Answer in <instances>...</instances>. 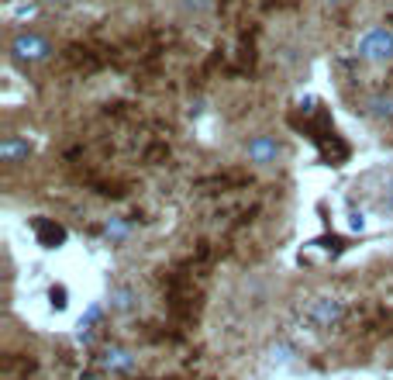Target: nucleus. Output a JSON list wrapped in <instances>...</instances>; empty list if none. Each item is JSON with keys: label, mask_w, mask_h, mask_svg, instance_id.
<instances>
[{"label": "nucleus", "mask_w": 393, "mask_h": 380, "mask_svg": "<svg viewBox=\"0 0 393 380\" xmlns=\"http://www.w3.org/2000/svg\"><path fill=\"white\" fill-rule=\"evenodd\" d=\"M359 55L369 59V63H383V59H390L393 55V35L387 32V28H373V32H366L362 42H359Z\"/></svg>", "instance_id": "nucleus-1"}, {"label": "nucleus", "mask_w": 393, "mask_h": 380, "mask_svg": "<svg viewBox=\"0 0 393 380\" xmlns=\"http://www.w3.org/2000/svg\"><path fill=\"white\" fill-rule=\"evenodd\" d=\"M11 52H14V59H21V63H39V59H45L52 48H48V42H45L41 35L21 32V35L11 42Z\"/></svg>", "instance_id": "nucleus-2"}, {"label": "nucleus", "mask_w": 393, "mask_h": 380, "mask_svg": "<svg viewBox=\"0 0 393 380\" xmlns=\"http://www.w3.org/2000/svg\"><path fill=\"white\" fill-rule=\"evenodd\" d=\"M32 228H35V239H39L41 249H59L66 242V228L59 221H52V218H35Z\"/></svg>", "instance_id": "nucleus-3"}, {"label": "nucleus", "mask_w": 393, "mask_h": 380, "mask_svg": "<svg viewBox=\"0 0 393 380\" xmlns=\"http://www.w3.org/2000/svg\"><path fill=\"white\" fill-rule=\"evenodd\" d=\"M317 149H321V159H324V163H331V166H342V163L349 159V145L338 138V131H335V128H331L328 135H321V138H317Z\"/></svg>", "instance_id": "nucleus-4"}, {"label": "nucleus", "mask_w": 393, "mask_h": 380, "mask_svg": "<svg viewBox=\"0 0 393 380\" xmlns=\"http://www.w3.org/2000/svg\"><path fill=\"white\" fill-rule=\"evenodd\" d=\"M338 318H342V301H335V297H317L314 304H311V322L321 325V329H331Z\"/></svg>", "instance_id": "nucleus-5"}, {"label": "nucleus", "mask_w": 393, "mask_h": 380, "mask_svg": "<svg viewBox=\"0 0 393 380\" xmlns=\"http://www.w3.org/2000/svg\"><path fill=\"white\" fill-rule=\"evenodd\" d=\"M276 156H279V142L269 135H259V138L248 142V159L252 163H273Z\"/></svg>", "instance_id": "nucleus-6"}, {"label": "nucleus", "mask_w": 393, "mask_h": 380, "mask_svg": "<svg viewBox=\"0 0 393 380\" xmlns=\"http://www.w3.org/2000/svg\"><path fill=\"white\" fill-rule=\"evenodd\" d=\"M100 367H104V370H118V374H131V370H135V356H131L128 349H104Z\"/></svg>", "instance_id": "nucleus-7"}, {"label": "nucleus", "mask_w": 393, "mask_h": 380, "mask_svg": "<svg viewBox=\"0 0 393 380\" xmlns=\"http://www.w3.org/2000/svg\"><path fill=\"white\" fill-rule=\"evenodd\" d=\"M28 152H32V145H28V142H21V138H4V142H0V159H4V163L28 159Z\"/></svg>", "instance_id": "nucleus-8"}, {"label": "nucleus", "mask_w": 393, "mask_h": 380, "mask_svg": "<svg viewBox=\"0 0 393 380\" xmlns=\"http://www.w3.org/2000/svg\"><path fill=\"white\" fill-rule=\"evenodd\" d=\"M124 235H128V225H124V221H118V218H111V221H107V239L121 242Z\"/></svg>", "instance_id": "nucleus-9"}, {"label": "nucleus", "mask_w": 393, "mask_h": 380, "mask_svg": "<svg viewBox=\"0 0 393 380\" xmlns=\"http://www.w3.org/2000/svg\"><path fill=\"white\" fill-rule=\"evenodd\" d=\"M111 304H114L118 311H124V308H131V291H128V287H118V291L111 294Z\"/></svg>", "instance_id": "nucleus-10"}, {"label": "nucleus", "mask_w": 393, "mask_h": 380, "mask_svg": "<svg viewBox=\"0 0 393 380\" xmlns=\"http://www.w3.org/2000/svg\"><path fill=\"white\" fill-rule=\"evenodd\" d=\"M48 301H52V308H55V311H62V308L69 304V301H66V287H62V284H59V287H52V291H48Z\"/></svg>", "instance_id": "nucleus-11"}, {"label": "nucleus", "mask_w": 393, "mask_h": 380, "mask_svg": "<svg viewBox=\"0 0 393 380\" xmlns=\"http://www.w3.org/2000/svg\"><path fill=\"white\" fill-rule=\"evenodd\" d=\"M97 318H100V304H90V308H86V315L79 318V329H90Z\"/></svg>", "instance_id": "nucleus-12"}, {"label": "nucleus", "mask_w": 393, "mask_h": 380, "mask_svg": "<svg viewBox=\"0 0 393 380\" xmlns=\"http://www.w3.org/2000/svg\"><path fill=\"white\" fill-rule=\"evenodd\" d=\"M273 360L276 363H290L293 360V349L290 346H273Z\"/></svg>", "instance_id": "nucleus-13"}, {"label": "nucleus", "mask_w": 393, "mask_h": 380, "mask_svg": "<svg viewBox=\"0 0 393 380\" xmlns=\"http://www.w3.org/2000/svg\"><path fill=\"white\" fill-rule=\"evenodd\" d=\"M352 228H359V232L366 228V218H362V214H352Z\"/></svg>", "instance_id": "nucleus-14"}, {"label": "nucleus", "mask_w": 393, "mask_h": 380, "mask_svg": "<svg viewBox=\"0 0 393 380\" xmlns=\"http://www.w3.org/2000/svg\"><path fill=\"white\" fill-rule=\"evenodd\" d=\"M387 208L393 211V183H390V194H387Z\"/></svg>", "instance_id": "nucleus-15"}, {"label": "nucleus", "mask_w": 393, "mask_h": 380, "mask_svg": "<svg viewBox=\"0 0 393 380\" xmlns=\"http://www.w3.org/2000/svg\"><path fill=\"white\" fill-rule=\"evenodd\" d=\"M45 4H59V7H62V4H69V0H45Z\"/></svg>", "instance_id": "nucleus-16"}, {"label": "nucleus", "mask_w": 393, "mask_h": 380, "mask_svg": "<svg viewBox=\"0 0 393 380\" xmlns=\"http://www.w3.org/2000/svg\"><path fill=\"white\" fill-rule=\"evenodd\" d=\"M390 104H393V97H390Z\"/></svg>", "instance_id": "nucleus-17"}]
</instances>
